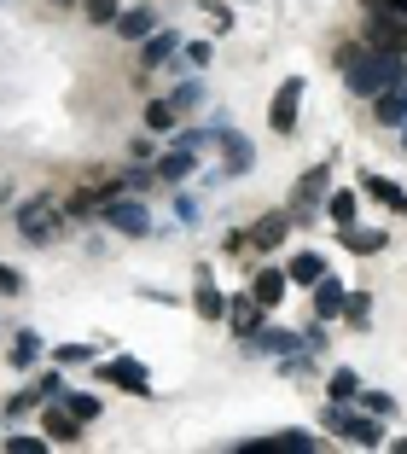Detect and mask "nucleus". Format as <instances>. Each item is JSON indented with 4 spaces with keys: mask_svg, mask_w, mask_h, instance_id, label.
<instances>
[{
    "mask_svg": "<svg viewBox=\"0 0 407 454\" xmlns=\"http://www.w3.org/2000/svg\"><path fill=\"white\" fill-rule=\"evenodd\" d=\"M338 76L349 94H384L395 82H407V59L395 47H343L338 53Z\"/></svg>",
    "mask_w": 407,
    "mask_h": 454,
    "instance_id": "obj_1",
    "label": "nucleus"
},
{
    "mask_svg": "<svg viewBox=\"0 0 407 454\" xmlns=\"http://www.w3.org/2000/svg\"><path fill=\"white\" fill-rule=\"evenodd\" d=\"M99 215H106V227H117V233H129V239H145V233H152V210H145L140 199H122L117 187L106 192Z\"/></svg>",
    "mask_w": 407,
    "mask_h": 454,
    "instance_id": "obj_2",
    "label": "nucleus"
},
{
    "mask_svg": "<svg viewBox=\"0 0 407 454\" xmlns=\"http://www.w3.org/2000/svg\"><path fill=\"white\" fill-rule=\"evenodd\" d=\"M326 426L338 431L343 442H355V449H379V442H384L379 414H343V402H332V408H326Z\"/></svg>",
    "mask_w": 407,
    "mask_h": 454,
    "instance_id": "obj_3",
    "label": "nucleus"
},
{
    "mask_svg": "<svg viewBox=\"0 0 407 454\" xmlns=\"http://www.w3.org/2000/svg\"><path fill=\"white\" fill-rule=\"evenodd\" d=\"M59 227H65V215H59V199H24V204H18V233H24V239L47 245Z\"/></svg>",
    "mask_w": 407,
    "mask_h": 454,
    "instance_id": "obj_4",
    "label": "nucleus"
},
{
    "mask_svg": "<svg viewBox=\"0 0 407 454\" xmlns=\"http://www.w3.org/2000/svg\"><path fill=\"white\" fill-rule=\"evenodd\" d=\"M297 106H302V76H286L274 94V111H268V129L274 134H291L297 129Z\"/></svg>",
    "mask_w": 407,
    "mask_h": 454,
    "instance_id": "obj_5",
    "label": "nucleus"
},
{
    "mask_svg": "<svg viewBox=\"0 0 407 454\" xmlns=\"http://www.w3.org/2000/svg\"><path fill=\"white\" fill-rule=\"evenodd\" d=\"M99 379H106V385H122V390H134V396H152V373H145V367H140L134 356H117V361H106V367H99Z\"/></svg>",
    "mask_w": 407,
    "mask_h": 454,
    "instance_id": "obj_6",
    "label": "nucleus"
},
{
    "mask_svg": "<svg viewBox=\"0 0 407 454\" xmlns=\"http://www.w3.org/2000/svg\"><path fill=\"white\" fill-rule=\"evenodd\" d=\"M239 449L245 454H315V437L309 431H274V437H250Z\"/></svg>",
    "mask_w": 407,
    "mask_h": 454,
    "instance_id": "obj_7",
    "label": "nucleus"
},
{
    "mask_svg": "<svg viewBox=\"0 0 407 454\" xmlns=\"http://www.w3.org/2000/svg\"><path fill=\"white\" fill-rule=\"evenodd\" d=\"M343 309H349V286L332 280V274H320L315 280V321H338Z\"/></svg>",
    "mask_w": 407,
    "mask_h": 454,
    "instance_id": "obj_8",
    "label": "nucleus"
},
{
    "mask_svg": "<svg viewBox=\"0 0 407 454\" xmlns=\"http://www.w3.org/2000/svg\"><path fill=\"white\" fill-rule=\"evenodd\" d=\"M286 233H291V215H286V210H274V215H256L245 239L256 245V251H274V245H286Z\"/></svg>",
    "mask_w": 407,
    "mask_h": 454,
    "instance_id": "obj_9",
    "label": "nucleus"
},
{
    "mask_svg": "<svg viewBox=\"0 0 407 454\" xmlns=\"http://www.w3.org/2000/svg\"><path fill=\"white\" fill-rule=\"evenodd\" d=\"M372 47H395V53H407V18L402 12H372Z\"/></svg>",
    "mask_w": 407,
    "mask_h": 454,
    "instance_id": "obj_10",
    "label": "nucleus"
},
{
    "mask_svg": "<svg viewBox=\"0 0 407 454\" xmlns=\"http://www.w3.org/2000/svg\"><path fill=\"white\" fill-rule=\"evenodd\" d=\"M372 117H379L384 129H402V122H407V82H395V88L372 94Z\"/></svg>",
    "mask_w": 407,
    "mask_h": 454,
    "instance_id": "obj_11",
    "label": "nucleus"
},
{
    "mask_svg": "<svg viewBox=\"0 0 407 454\" xmlns=\"http://www.w3.org/2000/svg\"><path fill=\"white\" fill-rule=\"evenodd\" d=\"M175 53H181V35H175V29H152V35L140 41V65H145V70H158V65H169Z\"/></svg>",
    "mask_w": 407,
    "mask_h": 454,
    "instance_id": "obj_12",
    "label": "nucleus"
},
{
    "mask_svg": "<svg viewBox=\"0 0 407 454\" xmlns=\"http://www.w3.org/2000/svg\"><path fill=\"white\" fill-rule=\"evenodd\" d=\"M192 309L204 315V321H227V292H215L210 274H198V286H192Z\"/></svg>",
    "mask_w": 407,
    "mask_h": 454,
    "instance_id": "obj_13",
    "label": "nucleus"
},
{
    "mask_svg": "<svg viewBox=\"0 0 407 454\" xmlns=\"http://www.w3.org/2000/svg\"><path fill=\"white\" fill-rule=\"evenodd\" d=\"M256 315H262V303H256L250 292L227 297V326H233V338H250V333H256Z\"/></svg>",
    "mask_w": 407,
    "mask_h": 454,
    "instance_id": "obj_14",
    "label": "nucleus"
},
{
    "mask_svg": "<svg viewBox=\"0 0 407 454\" xmlns=\"http://www.w3.org/2000/svg\"><path fill=\"white\" fill-rule=\"evenodd\" d=\"M152 29H158V12H152V6H122L117 12V35L122 41H145Z\"/></svg>",
    "mask_w": 407,
    "mask_h": 454,
    "instance_id": "obj_15",
    "label": "nucleus"
},
{
    "mask_svg": "<svg viewBox=\"0 0 407 454\" xmlns=\"http://www.w3.org/2000/svg\"><path fill=\"white\" fill-rule=\"evenodd\" d=\"M215 146L227 152V175H245V169H250V140H245V134H233L227 122L215 129Z\"/></svg>",
    "mask_w": 407,
    "mask_h": 454,
    "instance_id": "obj_16",
    "label": "nucleus"
},
{
    "mask_svg": "<svg viewBox=\"0 0 407 454\" xmlns=\"http://www.w3.org/2000/svg\"><path fill=\"white\" fill-rule=\"evenodd\" d=\"M192 169H198V152H186V146H175V152L158 158V181H169V187H181Z\"/></svg>",
    "mask_w": 407,
    "mask_h": 454,
    "instance_id": "obj_17",
    "label": "nucleus"
},
{
    "mask_svg": "<svg viewBox=\"0 0 407 454\" xmlns=\"http://www.w3.org/2000/svg\"><path fill=\"white\" fill-rule=\"evenodd\" d=\"M286 286H291V274H279V268H262V274L250 280V297H256L262 309H274L279 297H286Z\"/></svg>",
    "mask_w": 407,
    "mask_h": 454,
    "instance_id": "obj_18",
    "label": "nucleus"
},
{
    "mask_svg": "<svg viewBox=\"0 0 407 454\" xmlns=\"http://www.w3.org/2000/svg\"><path fill=\"white\" fill-rule=\"evenodd\" d=\"M302 338L297 333H279V326H268V333H250V356H291Z\"/></svg>",
    "mask_w": 407,
    "mask_h": 454,
    "instance_id": "obj_19",
    "label": "nucleus"
},
{
    "mask_svg": "<svg viewBox=\"0 0 407 454\" xmlns=\"http://www.w3.org/2000/svg\"><path fill=\"white\" fill-rule=\"evenodd\" d=\"M361 192H372L384 210H402L407 215V187H395V181H384V175H361Z\"/></svg>",
    "mask_w": 407,
    "mask_h": 454,
    "instance_id": "obj_20",
    "label": "nucleus"
},
{
    "mask_svg": "<svg viewBox=\"0 0 407 454\" xmlns=\"http://www.w3.org/2000/svg\"><path fill=\"white\" fill-rule=\"evenodd\" d=\"M47 442H82V419L70 414V408H47Z\"/></svg>",
    "mask_w": 407,
    "mask_h": 454,
    "instance_id": "obj_21",
    "label": "nucleus"
},
{
    "mask_svg": "<svg viewBox=\"0 0 407 454\" xmlns=\"http://www.w3.org/2000/svg\"><path fill=\"white\" fill-rule=\"evenodd\" d=\"M343 245H349L355 256H379L384 245H390V233H379V227H343Z\"/></svg>",
    "mask_w": 407,
    "mask_h": 454,
    "instance_id": "obj_22",
    "label": "nucleus"
},
{
    "mask_svg": "<svg viewBox=\"0 0 407 454\" xmlns=\"http://www.w3.org/2000/svg\"><path fill=\"white\" fill-rule=\"evenodd\" d=\"M6 361H12V373H29V367L41 361V338L35 333H18L12 344H6Z\"/></svg>",
    "mask_w": 407,
    "mask_h": 454,
    "instance_id": "obj_23",
    "label": "nucleus"
},
{
    "mask_svg": "<svg viewBox=\"0 0 407 454\" xmlns=\"http://www.w3.org/2000/svg\"><path fill=\"white\" fill-rule=\"evenodd\" d=\"M355 210H361V199H355L349 187H338V192H326V215L338 227H355Z\"/></svg>",
    "mask_w": 407,
    "mask_h": 454,
    "instance_id": "obj_24",
    "label": "nucleus"
},
{
    "mask_svg": "<svg viewBox=\"0 0 407 454\" xmlns=\"http://www.w3.org/2000/svg\"><path fill=\"white\" fill-rule=\"evenodd\" d=\"M320 274H326V262H320V256H315V251H302V256H297V262H291V286H315V280H320Z\"/></svg>",
    "mask_w": 407,
    "mask_h": 454,
    "instance_id": "obj_25",
    "label": "nucleus"
},
{
    "mask_svg": "<svg viewBox=\"0 0 407 454\" xmlns=\"http://www.w3.org/2000/svg\"><path fill=\"white\" fill-rule=\"evenodd\" d=\"M326 187H332V169L320 163V169H309V175L297 181V199H326Z\"/></svg>",
    "mask_w": 407,
    "mask_h": 454,
    "instance_id": "obj_26",
    "label": "nucleus"
},
{
    "mask_svg": "<svg viewBox=\"0 0 407 454\" xmlns=\"http://www.w3.org/2000/svg\"><path fill=\"white\" fill-rule=\"evenodd\" d=\"M145 129H152V134L175 129V106H169V99H152V106H145Z\"/></svg>",
    "mask_w": 407,
    "mask_h": 454,
    "instance_id": "obj_27",
    "label": "nucleus"
},
{
    "mask_svg": "<svg viewBox=\"0 0 407 454\" xmlns=\"http://www.w3.org/2000/svg\"><path fill=\"white\" fill-rule=\"evenodd\" d=\"M82 12H88V24H117V12H122V0H82Z\"/></svg>",
    "mask_w": 407,
    "mask_h": 454,
    "instance_id": "obj_28",
    "label": "nucleus"
},
{
    "mask_svg": "<svg viewBox=\"0 0 407 454\" xmlns=\"http://www.w3.org/2000/svg\"><path fill=\"white\" fill-rule=\"evenodd\" d=\"M326 385H332V402H349V396H361V373H349V367H338V373H332Z\"/></svg>",
    "mask_w": 407,
    "mask_h": 454,
    "instance_id": "obj_29",
    "label": "nucleus"
},
{
    "mask_svg": "<svg viewBox=\"0 0 407 454\" xmlns=\"http://www.w3.org/2000/svg\"><path fill=\"white\" fill-rule=\"evenodd\" d=\"M65 408L82 419V426H88V419H99V402H93V396H82V390H65Z\"/></svg>",
    "mask_w": 407,
    "mask_h": 454,
    "instance_id": "obj_30",
    "label": "nucleus"
},
{
    "mask_svg": "<svg viewBox=\"0 0 407 454\" xmlns=\"http://www.w3.org/2000/svg\"><path fill=\"white\" fill-rule=\"evenodd\" d=\"M169 106H175V111H192V106H204V82H181Z\"/></svg>",
    "mask_w": 407,
    "mask_h": 454,
    "instance_id": "obj_31",
    "label": "nucleus"
},
{
    "mask_svg": "<svg viewBox=\"0 0 407 454\" xmlns=\"http://www.w3.org/2000/svg\"><path fill=\"white\" fill-rule=\"evenodd\" d=\"M181 65L204 70V65H210V41H186V47H181Z\"/></svg>",
    "mask_w": 407,
    "mask_h": 454,
    "instance_id": "obj_32",
    "label": "nucleus"
},
{
    "mask_svg": "<svg viewBox=\"0 0 407 454\" xmlns=\"http://www.w3.org/2000/svg\"><path fill=\"white\" fill-rule=\"evenodd\" d=\"M76 361H93V344H59V367H76Z\"/></svg>",
    "mask_w": 407,
    "mask_h": 454,
    "instance_id": "obj_33",
    "label": "nucleus"
},
{
    "mask_svg": "<svg viewBox=\"0 0 407 454\" xmlns=\"http://www.w3.org/2000/svg\"><path fill=\"white\" fill-rule=\"evenodd\" d=\"M18 292H24V274L0 262V297H18Z\"/></svg>",
    "mask_w": 407,
    "mask_h": 454,
    "instance_id": "obj_34",
    "label": "nucleus"
},
{
    "mask_svg": "<svg viewBox=\"0 0 407 454\" xmlns=\"http://www.w3.org/2000/svg\"><path fill=\"white\" fill-rule=\"evenodd\" d=\"M47 437H6V454H41Z\"/></svg>",
    "mask_w": 407,
    "mask_h": 454,
    "instance_id": "obj_35",
    "label": "nucleus"
},
{
    "mask_svg": "<svg viewBox=\"0 0 407 454\" xmlns=\"http://www.w3.org/2000/svg\"><path fill=\"white\" fill-rule=\"evenodd\" d=\"M35 402H41V390H18V396L6 402V414L18 419V414H29V408H35Z\"/></svg>",
    "mask_w": 407,
    "mask_h": 454,
    "instance_id": "obj_36",
    "label": "nucleus"
},
{
    "mask_svg": "<svg viewBox=\"0 0 407 454\" xmlns=\"http://www.w3.org/2000/svg\"><path fill=\"white\" fill-rule=\"evenodd\" d=\"M367 414H395V396H384V390H367Z\"/></svg>",
    "mask_w": 407,
    "mask_h": 454,
    "instance_id": "obj_37",
    "label": "nucleus"
},
{
    "mask_svg": "<svg viewBox=\"0 0 407 454\" xmlns=\"http://www.w3.org/2000/svg\"><path fill=\"white\" fill-rule=\"evenodd\" d=\"M384 6H390V12H402V18H407V0H384Z\"/></svg>",
    "mask_w": 407,
    "mask_h": 454,
    "instance_id": "obj_38",
    "label": "nucleus"
},
{
    "mask_svg": "<svg viewBox=\"0 0 407 454\" xmlns=\"http://www.w3.org/2000/svg\"><path fill=\"white\" fill-rule=\"evenodd\" d=\"M402 146H407V122H402Z\"/></svg>",
    "mask_w": 407,
    "mask_h": 454,
    "instance_id": "obj_39",
    "label": "nucleus"
}]
</instances>
